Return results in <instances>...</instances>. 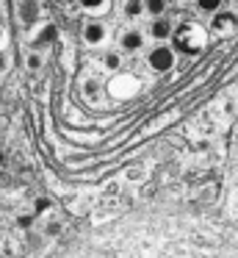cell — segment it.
<instances>
[{
	"instance_id": "cell-1",
	"label": "cell",
	"mask_w": 238,
	"mask_h": 258,
	"mask_svg": "<svg viewBox=\"0 0 238 258\" xmlns=\"http://www.w3.org/2000/svg\"><path fill=\"white\" fill-rule=\"evenodd\" d=\"M83 36H86V39H89V42H97V39H100V36H103V28H100V25H97V23H89V25H86V28H83Z\"/></svg>"
},
{
	"instance_id": "cell-2",
	"label": "cell",
	"mask_w": 238,
	"mask_h": 258,
	"mask_svg": "<svg viewBox=\"0 0 238 258\" xmlns=\"http://www.w3.org/2000/svg\"><path fill=\"white\" fill-rule=\"evenodd\" d=\"M28 67L36 70V67H39V56H31V58H28Z\"/></svg>"
},
{
	"instance_id": "cell-3",
	"label": "cell",
	"mask_w": 238,
	"mask_h": 258,
	"mask_svg": "<svg viewBox=\"0 0 238 258\" xmlns=\"http://www.w3.org/2000/svg\"><path fill=\"white\" fill-rule=\"evenodd\" d=\"M6 67V56H0V70H3Z\"/></svg>"
},
{
	"instance_id": "cell-4",
	"label": "cell",
	"mask_w": 238,
	"mask_h": 258,
	"mask_svg": "<svg viewBox=\"0 0 238 258\" xmlns=\"http://www.w3.org/2000/svg\"><path fill=\"white\" fill-rule=\"evenodd\" d=\"M0 164H3V158H0Z\"/></svg>"
}]
</instances>
